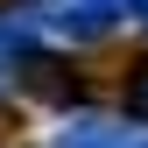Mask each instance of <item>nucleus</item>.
Returning a JSON list of instances; mask_svg holds the SVG:
<instances>
[{"label":"nucleus","instance_id":"1","mask_svg":"<svg viewBox=\"0 0 148 148\" xmlns=\"http://www.w3.org/2000/svg\"><path fill=\"white\" fill-rule=\"evenodd\" d=\"M35 57H42V35H35V21L21 7L0 14V78H14V71H28Z\"/></svg>","mask_w":148,"mask_h":148},{"label":"nucleus","instance_id":"2","mask_svg":"<svg viewBox=\"0 0 148 148\" xmlns=\"http://www.w3.org/2000/svg\"><path fill=\"white\" fill-rule=\"evenodd\" d=\"M57 148H148V127H120V120H71Z\"/></svg>","mask_w":148,"mask_h":148},{"label":"nucleus","instance_id":"3","mask_svg":"<svg viewBox=\"0 0 148 148\" xmlns=\"http://www.w3.org/2000/svg\"><path fill=\"white\" fill-rule=\"evenodd\" d=\"M127 113H141V120H148V64L134 71V85H127Z\"/></svg>","mask_w":148,"mask_h":148},{"label":"nucleus","instance_id":"4","mask_svg":"<svg viewBox=\"0 0 148 148\" xmlns=\"http://www.w3.org/2000/svg\"><path fill=\"white\" fill-rule=\"evenodd\" d=\"M92 7H106V14H127V7H141V0H92Z\"/></svg>","mask_w":148,"mask_h":148}]
</instances>
